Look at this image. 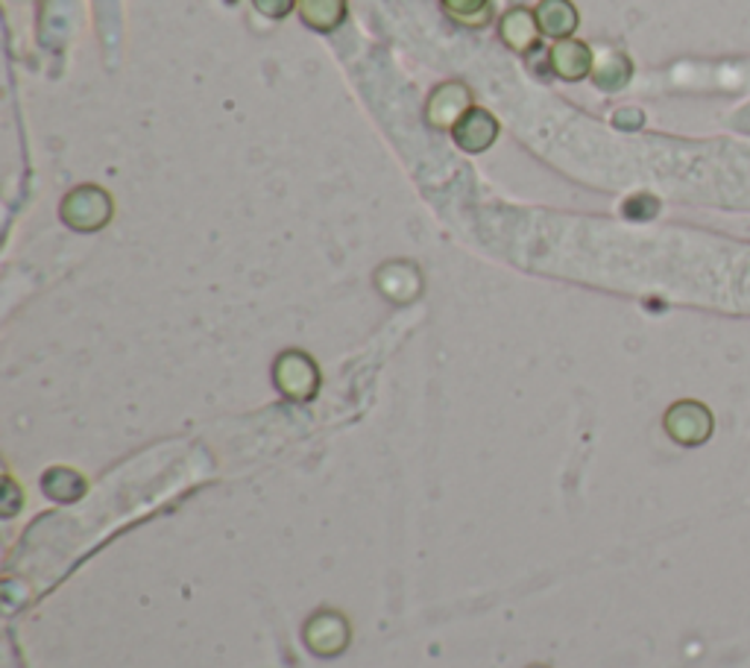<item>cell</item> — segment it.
<instances>
[{"instance_id":"8","label":"cell","mask_w":750,"mask_h":668,"mask_svg":"<svg viewBox=\"0 0 750 668\" xmlns=\"http://www.w3.org/2000/svg\"><path fill=\"white\" fill-rule=\"evenodd\" d=\"M666 428L683 443H689V428H692L695 441H703L710 434V414L701 405H695V402H680L666 416Z\"/></svg>"},{"instance_id":"7","label":"cell","mask_w":750,"mask_h":668,"mask_svg":"<svg viewBox=\"0 0 750 668\" xmlns=\"http://www.w3.org/2000/svg\"><path fill=\"white\" fill-rule=\"evenodd\" d=\"M537 24L543 30V36H551V39H569L575 30H578V9L571 0H539Z\"/></svg>"},{"instance_id":"4","label":"cell","mask_w":750,"mask_h":668,"mask_svg":"<svg viewBox=\"0 0 750 668\" xmlns=\"http://www.w3.org/2000/svg\"><path fill=\"white\" fill-rule=\"evenodd\" d=\"M548 62L555 68V74L566 82L584 80V77L592 74V68H596V62H592V50H589L584 41L575 39L557 41L555 48H551V53H548Z\"/></svg>"},{"instance_id":"11","label":"cell","mask_w":750,"mask_h":668,"mask_svg":"<svg viewBox=\"0 0 750 668\" xmlns=\"http://www.w3.org/2000/svg\"><path fill=\"white\" fill-rule=\"evenodd\" d=\"M592 77H596V82L601 89H619V85L628 82L630 62L625 57H619V53H610L601 65L592 68Z\"/></svg>"},{"instance_id":"9","label":"cell","mask_w":750,"mask_h":668,"mask_svg":"<svg viewBox=\"0 0 750 668\" xmlns=\"http://www.w3.org/2000/svg\"><path fill=\"white\" fill-rule=\"evenodd\" d=\"M296 9L302 21L317 33H332L346 18V0H296Z\"/></svg>"},{"instance_id":"2","label":"cell","mask_w":750,"mask_h":668,"mask_svg":"<svg viewBox=\"0 0 750 668\" xmlns=\"http://www.w3.org/2000/svg\"><path fill=\"white\" fill-rule=\"evenodd\" d=\"M469 109H473V91L466 89L464 82H443L432 91L425 118L434 130H455Z\"/></svg>"},{"instance_id":"10","label":"cell","mask_w":750,"mask_h":668,"mask_svg":"<svg viewBox=\"0 0 750 668\" xmlns=\"http://www.w3.org/2000/svg\"><path fill=\"white\" fill-rule=\"evenodd\" d=\"M443 7L466 27H482L489 21V0H443Z\"/></svg>"},{"instance_id":"1","label":"cell","mask_w":750,"mask_h":668,"mask_svg":"<svg viewBox=\"0 0 750 668\" xmlns=\"http://www.w3.org/2000/svg\"><path fill=\"white\" fill-rule=\"evenodd\" d=\"M112 217V196L98 185H80L62 200V221L80 232H94Z\"/></svg>"},{"instance_id":"6","label":"cell","mask_w":750,"mask_h":668,"mask_svg":"<svg viewBox=\"0 0 750 668\" xmlns=\"http://www.w3.org/2000/svg\"><path fill=\"white\" fill-rule=\"evenodd\" d=\"M276 382L285 393H291L294 399H308L314 387H317V370L305 355L291 352L285 358H278L276 364Z\"/></svg>"},{"instance_id":"3","label":"cell","mask_w":750,"mask_h":668,"mask_svg":"<svg viewBox=\"0 0 750 668\" xmlns=\"http://www.w3.org/2000/svg\"><path fill=\"white\" fill-rule=\"evenodd\" d=\"M452 135H455V144L464 150V153H484V150L493 148V141L498 139V121L487 112V109L473 107L464 114V121L452 130Z\"/></svg>"},{"instance_id":"12","label":"cell","mask_w":750,"mask_h":668,"mask_svg":"<svg viewBox=\"0 0 750 668\" xmlns=\"http://www.w3.org/2000/svg\"><path fill=\"white\" fill-rule=\"evenodd\" d=\"M253 7L267 18H285L296 7V0H253Z\"/></svg>"},{"instance_id":"5","label":"cell","mask_w":750,"mask_h":668,"mask_svg":"<svg viewBox=\"0 0 750 668\" xmlns=\"http://www.w3.org/2000/svg\"><path fill=\"white\" fill-rule=\"evenodd\" d=\"M498 36H501V41H505L510 50H516V53H528V50L537 48L539 36H543V30H539L537 24V12L525 7L510 9V12H505V18H501V24H498Z\"/></svg>"}]
</instances>
